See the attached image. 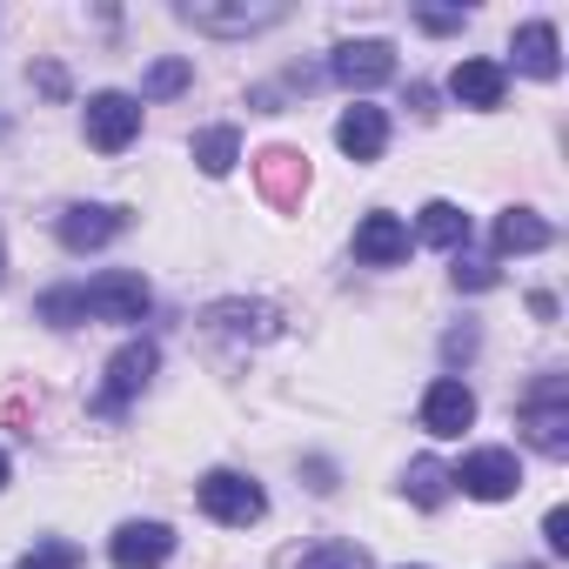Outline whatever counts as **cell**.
<instances>
[{
    "label": "cell",
    "instance_id": "obj_17",
    "mask_svg": "<svg viewBox=\"0 0 569 569\" xmlns=\"http://www.w3.org/2000/svg\"><path fill=\"white\" fill-rule=\"evenodd\" d=\"M188 154H194L201 174L221 181V174H234V161H241V134H234V128H201V134L188 141Z\"/></svg>",
    "mask_w": 569,
    "mask_h": 569
},
{
    "label": "cell",
    "instance_id": "obj_24",
    "mask_svg": "<svg viewBox=\"0 0 569 569\" xmlns=\"http://www.w3.org/2000/svg\"><path fill=\"white\" fill-rule=\"evenodd\" d=\"M456 289H496V268L462 254V261H456Z\"/></svg>",
    "mask_w": 569,
    "mask_h": 569
},
{
    "label": "cell",
    "instance_id": "obj_27",
    "mask_svg": "<svg viewBox=\"0 0 569 569\" xmlns=\"http://www.w3.org/2000/svg\"><path fill=\"white\" fill-rule=\"evenodd\" d=\"M8 476H14V462H8V449H0V489H8Z\"/></svg>",
    "mask_w": 569,
    "mask_h": 569
},
{
    "label": "cell",
    "instance_id": "obj_6",
    "mask_svg": "<svg viewBox=\"0 0 569 569\" xmlns=\"http://www.w3.org/2000/svg\"><path fill=\"white\" fill-rule=\"evenodd\" d=\"M81 128H88V141H94L101 154H121V148L141 134V101H134V94H121V88H101V94H88Z\"/></svg>",
    "mask_w": 569,
    "mask_h": 569
},
{
    "label": "cell",
    "instance_id": "obj_16",
    "mask_svg": "<svg viewBox=\"0 0 569 569\" xmlns=\"http://www.w3.org/2000/svg\"><path fill=\"white\" fill-rule=\"evenodd\" d=\"M489 241H496V254H542V248L556 241V228H549L536 208H502L496 228H489Z\"/></svg>",
    "mask_w": 569,
    "mask_h": 569
},
{
    "label": "cell",
    "instance_id": "obj_15",
    "mask_svg": "<svg viewBox=\"0 0 569 569\" xmlns=\"http://www.w3.org/2000/svg\"><path fill=\"white\" fill-rule=\"evenodd\" d=\"M509 54H516V68L536 74V81H556V74H562V34H556L549 21H522V28L509 34Z\"/></svg>",
    "mask_w": 569,
    "mask_h": 569
},
{
    "label": "cell",
    "instance_id": "obj_5",
    "mask_svg": "<svg viewBox=\"0 0 569 569\" xmlns=\"http://www.w3.org/2000/svg\"><path fill=\"white\" fill-rule=\"evenodd\" d=\"M194 34H261V28H274L281 14H289V8H281V0H261V8H248V0H234V8H214V0H181V8H174Z\"/></svg>",
    "mask_w": 569,
    "mask_h": 569
},
{
    "label": "cell",
    "instance_id": "obj_21",
    "mask_svg": "<svg viewBox=\"0 0 569 569\" xmlns=\"http://www.w3.org/2000/svg\"><path fill=\"white\" fill-rule=\"evenodd\" d=\"M261 174H268L274 201H289V194H302V188H309V161H302L296 148H268V154H261Z\"/></svg>",
    "mask_w": 569,
    "mask_h": 569
},
{
    "label": "cell",
    "instance_id": "obj_11",
    "mask_svg": "<svg viewBox=\"0 0 569 569\" xmlns=\"http://www.w3.org/2000/svg\"><path fill=\"white\" fill-rule=\"evenodd\" d=\"M329 74H336L342 88L369 94V88H382V81L396 74V48H389V41H342L336 61H329Z\"/></svg>",
    "mask_w": 569,
    "mask_h": 569
},
{
    "label": "cell",
    "instance_id": "obj_3",
    "mask_svg": "<svg viewBox=\"0 0 569 569\" xmlns=\"http://www.w3.org/2000/svg\"><path fill=\"white\" fill-rule=\"evenodd\" d=\"M522 429L542 456H569V382L562 376H542L522 396Z\"/></svg>",
    "mask_w": 569,
    "mask_h": 569
},
{
    "label": "cell",
    "instance_id": "obj_10",
    "mask_svg": "<svg viewBox=\"0 0 569 569\" xmlns=\"http://www.w3.org/2000/svg\"><path fill=\"white\" fill-rule=\"evenodd\" d=\"M174 556V529L168 522H121L108 536V562L114 569H161Z\"/></svg>",
    "mask_w": 569,
    "mask_h": 569
},
{
    "label": "cell",
    "instance_id": "obj_4",
    "mask_svg": "<svg viewBox=\"0 0 569 569\" xmlns=\"http://www.w3.org/2000/svg\"><path fill=\"white\" fill-rule=\"evenodd\" d=\"M449 482H456L462 496H476V502H509V496L522 489V462H516V449H469V456L449 469Z\"/></svg>",
    "mask_w": 569,
    "mask_h": 569
},
{
    "label": "cell",
    "instance_id": "obj_13",
    "mask_svg": "<svg viewBox=\"0 0 569 569\" xmlns=\"http://www.w3.org/2000/svg\"><path fill=\"white\" fill-rule=\"evenodd\" d=\"M356 261H369V268H396V261H409V221L389 214V208L362 214V221H356Z\"/></svg>",
    "mask_w": 569,
    "mask_h": 569
},
{
    "label": "cell",
    "instance_id": "obj_26",
    "mask_svg": "<svg viewBox=\"0 0 569 569\" xmlns=\"http://www.w3.org/2000/svg\"><path fill=\"white\" fill-rule=\"evenodd\" d=\"M416 21H422V28H429V34H456V28H462V21H469V14H416Z\"/></svg>",
    "mask_w": 569,
    "mask_h": 569
},
{
    "label": "cell",
    "instance_id": "obj_23",
    "mask_svg": "<svg viewBox=\"0 0 569 569\" xmlns=\"http://www.w3.org/2000/svg\"><path fill=\"white\" fill-rule=\"evenodd\" d=\"M14 569H81V549L74 542H34Z\"/></svg>",
    "mask_w": 569,
    "mask_h": 569
},
{
    "label": "cell",
    "instance_id": "obj_20",
    "mask_svg": "<svg viewBox=\"0 0 569 569\" xmlns=\"http://www.w3.org/2000/svg\"><path fill=\"white\" fill-rule=\"evenodd\" d=\"M188 88H194V61L168 54V61H154V68L141 74V94H134V101H174V94H188Z\"/></svg>",
    "mask_w": 569,
    "mask_h": 569
},
{
    "label": "cell",
    "instance_id": "obj_19",
    "mask_svg": "<svg viewBox=\"0 0 569 569\" xmlns=\"http://www.w3.org/2000/svg\"><path fill=\"white\" fill-rule=\"evenodd\" d=\"M449 489H456V482H449V469H442L436 456H416V462L402 469V496H409L416 509H442Z\"/></svg>",
    "mask_w": 569,
    "mask_h": 569
},
{
    "label": "cell",
    "instance_id": "obj_12",
    "mask_svg": "<svg viewBox=\"0 0 569 569\" xmlns=\"http://www.w3.org/2000/svg\"><path fill=\"white\" fill-rule=\"evenodd\" d=\"M336 148H342L349 161H382V154H389V114H382L376 101L342 108V121H336Z\"/></svg>",
    "mask_w": 569,
    "mask_h": 569
},
{
    "label": "cell",
    "instance_id": "obj_1",
    "mask_svg": "<svg viewBox=\"0 0 569 569\" xmlns=\"http://www.w3.org/2000/svg\"><path fill=\"white\" fill-rule=\"evenodd\" d=\"M81 322H148L154 309V289L134 274V268H108L94 281H81Z\"/></svg>",
    "mask_w": 569,
    "mask_h": 569
},
{
    "label": "cell",
    "instance_id": "obj_25",
    "mask_svg": "<svg viewBox=\"0 0 569 569\" xmlns=\"http://www.w3.org/2000/svg\"><path fill=\"white\" fill-rule=\"evenodd\" d=\"M542 542H549L556 556L569 549V509H549V516H542Z\"/></svg>",
    "mask_w": 569,
    "mask_h": 569
},
{
    "label": "cell",
    "instance_id": "obj_18",
    "mask_svg": "<svg viewBox=\"0 0 569 569\" xmlns=\"http://www.w3.org/2000/svg\"><path fill=\"white\" fill-rule=\"evenodd\" d=\"M416 241H429V248H462V241H469V214H462L456 201H429V208L416 214Z\"/></svg>",
    "mask_w": 569,
    "mask_h": 569
},
{
    "label": "cell",
    "instance_id": "obj_22",
    "mask_svg": "<svg viewBox=\"0 0 569 569\" xmlns=\"http://www.w3.org/2000/svg\"><path fill=\"white\" fill-rule=\"evenodd\" d=\"M296 569H376V556L362 542H316L309 556H296Z\"/></svg>",
    "mask_w": 569,
    "mask_h": 569
},
{
    "label": "cell",
    "instance_id": "obj_8",
    "mask_svg": "<svg viewBox=\"0 0 569 569\" xmlns=\"http://www.w3.org/2000/svg\"><path fill=\"white\" fill-rule=\"evenodd\" d=\"M422 429H429L436 442H456L462 429H476V389H469L462 376H436V382L422 389Z\"/></svg>",
    "mask_w": 569,
    "mask_h": 569
},
{
    "label": "cell",
    "instance_id": "obj_7",
    "mask_svg": "<svg viewBox=\"0 0 569 569\" xmlns=\"http://www.w3.org/2000/svg\"><path fill=\"white\" fill-rule=\"evenodd\" d=\"M154 369H161V349L154 342H128V349H114V362H108V382H101V416H121L148 382H154Z\"/></svg>",
    "mask_w": 569,
    "mask_h": 569
},
{
    "label": "cell",
    "instance_id": "obj_9",
    "mask_svg": "<svg viewBox=\"0 0 569 569\" xmlns=\"http://www.w3.org/2000/svg\"><path fill=\"white\" fill-rule=\"evenodd\" d=\"M121 228H128V208H114V201H74V208L54 221V234H61L68 254H94V248H108Z\"/></svg>",
    "mask_w": 569,
    "mask_h": 569
},
{
    "label": "cell",
    "instance_id": "obj_14",
    "mask_svg": "<svg viewBox=\"0 0 569 569\" xmlns=\"http://www.w3.org/2000/svg\"><path fill=\"white\" fill-rule=\"evenodd\" d=\"M449 94H456L462 108L489 114V108H502V94H509V68H502V61H482V54H469V61H456V74H449Z\"/></svg>",
    "mask_w": 569,
    "mask_h": 569
},
{
    "label": "cell",
    "instance_id": "obj_2",
    "mask_svg": "<svg viewBox=\"0 0 569 569\" xmlns=\"http://www.w3.org/2000/svg\"><path fill=\"white\" fill-rule=\"evenodd\" d=\"M194 502H201V516H208V522H221V529H248V522H261V516H268L261 482H254V476H241V469H208V476L194 482Z\"/></svg>",
    "mask_w": 569,
    "mask_h": 569
}]
</instances>
